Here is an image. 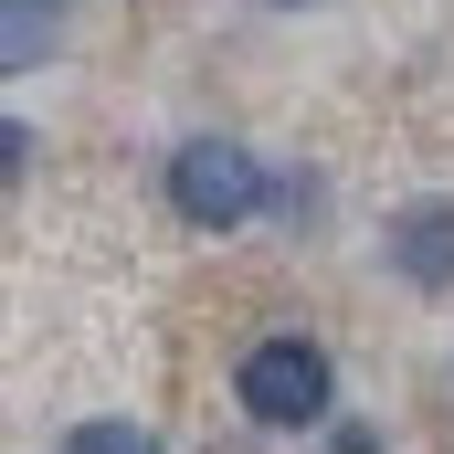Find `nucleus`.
I'll return each mask as SVG.
<instances>
[{"mask_svg":"<svg viewBox=\"0 0 454 454\" xmlns=\"http://www.w3.org/2000/svg\"><path fill=\"white\" fill-rule=\"evenodd\" d=\"M64 454H159V434H148V423H74V434H64Z\"/></svg>","mask_w":454,"mask_h":454,"instance_id":"nucleus-4","label":"nucleus"},{"mask_svg":"<svg viewBox=\"0 0 454 454\" xmlns=\"http://www.w3.org/2000/svg\"><path fill=\"white\" fill-rule=\"evenodd\" d=\"M264 201H275V180H264L254 148H232V137L169 148V212H180L191 232H232V223H254Z\"/></svg>","mask_w":454,"mask_h":454,"instance_id":"nucleus-2","label":"nucleus"},{"mask_svg":"<svg viewBox=\"0 0 454 454\" xmlns=\"http://www.w3.org/2000/svg\"><path fill=\"white\" fill-rule=\"evenodd\" d=\"M275 11H296V0H275Z\"/></svg>","mask_w":454,"mask_h":454,"instance_id":"nucleus-6","label":"nucleus"},{"mask_svg":"<svg viewBox=\"0 0 454 454\" xmlns=\"http://www.w3.org/2000/svg\"><path fill=\"white\" fill-rule=\"evenodd\" d=\"M328 454H380V434H370V423H339V444Z\"/></svg>","mask_w":454,"mask_h":454,"instance_id":"nucleus-5","label":"nucleus"},{"mask_svg":"<svg viewBox=\"0 0 454 454\" xmlns=\"http://www.w3.org/2000/svg\"><path fill=\"white\" fill-rule=\"evenodd\" d=\"M391 264L412 286H454V201H412L391 212Z\"/></svg>","mask_w":454,"mask_h":454,"instance_id":"nucleus-3","label":"nucleus"},{"mask_svg":"<svg viewBox=\"0 0 454 454\" xmlns=\"http://www.w3.org/2000/svg\"><path fill=\"white\" fill-rule=\"evenodd\" d=\"M232 402L264 423V434H317L328 402H339V370L317 339H254L243 370H232Z\"/></svg>","mask_w":454,"mask_h":454,"instance_id":"nucleus-1","label":"nucleus"}]
</instances>
